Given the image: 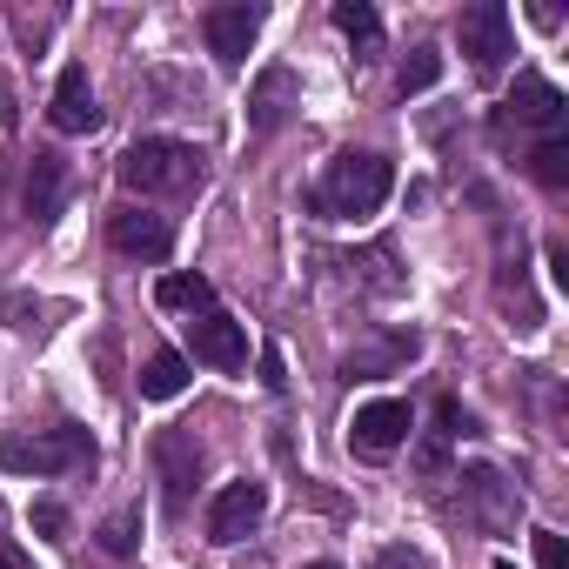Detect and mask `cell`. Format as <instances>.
<instances>
[{
    "mask_svg": "<svg viewBox=\"0 0 569 569\" xmlns=\"http://www.w3.org/2000/svg\"><path fill=\"white\" fill-rule=\"evenodd\" d=\"M81 462H94V442L74 422L14 429L8 442H0V469H14V476H61V469H81Z\"/></svg>",
    "mask_w": 569,
    "mask_h": 569,
    "instance_id": "obj_3",
    "label": "cell"
},
{
    "mask_svg": "<svg viewBox=\"0 0 569 569\" xmlns=\"http://www.w3.org/2000/svg\"><path fill=\"white\" fill-rule=\"evenodd\" d=\"M8 316H14V329H21V336H34V329H41V322H34V316H41V302H28V296H14V302H8Z\"/></svg>",
    "mask_w": 569,
    "mask_h": 569,
    "instance_id": "obj_25",
    "label": "cell"
},
{
    "mask_svg": "<svg viewBox=\"0 0 569 569\" xmlns=\"http://www.w3.org/2000/svg\"><path fill=\"white\" fill-rule=\"evenodd\" d=\"M529 174H536L542 188H569V141H562V134L536 141V154H529Z\"/></svg>",
    "mask_w": 569,
    "mask_h": 569,
    "instance_id": "obj_20",
    "label": "cell"
},
{
    "mask_svg": "<svg viewBox=\"0 0 569 569\" xmlns=\"http://www.w3.org/2000/svg\"><path fill=\"white\" fill-rule=\"evenodd\" d=\"M61 201H68V161L48 148V154H34V168H28L21 208H28V221H34V228H48V221L61 214Z\"/></svg>",
    "mask_w": 569,
    "mask_h": 569,
    "instance_id": "obj_11",
    "label": "cell"
},
{
    "mask_svg": "<svg viewBox=\"0 0 569 569\" xmlns=\"http://www.w3.org/2000/svg\"><path fill=\"white\" fill-rule=\"evenodd\" d=\"M154 302L201 316V309H214V281H208V274H161V281H154Z\"/></svg>",
    "mask_w": 569,
    "mask_h": 569,
    "instance_id": "obj_18",
    "label": "cell"
},
{
    "mask_svg": "<svg viewBox=\"0 0 569 569\" xmlns=\"http://www.w3.org/2000/svg\"><path fill=\"white\" fill-rule=\"evenodd\" d=\"M201 28H208V54L221 68H241L248 48H254V34H261V8H254V0H228V8H208Z\"/></svg>",
    "mask_w": 569,
    "mask_h": 569,
    "instance_id": "obj_8",
    "label": "cell"
},
{
    "mask_svg": "<svg viewBox=\"0 0 569 569\" xmlns=\"http://www.w3.org/2000/svg\"><path fill=\"white\" fill-rule=\"evenodd\" d=\"M134 542H141V509H114V516L101 522V549H108V556H128Z\"/></svg>",
    "mask_w": 569,
    "mask_h": 569,
    "instance_id": "obj_22",
    "label": "cell"
},
{
    "mask_svg": "<svg viewBox=\"0 0 569 569\" xmlns=\"http://www.w3.org/2000/svg\"><path fill=\"white\" fill-rule=\"evenodd\" d=\"M261 516H268V482H254V476L221 482L214 502H208V536H214V542H241Z\"/></svg>",
    "mask_w": 569,
    "mask_h": 569,
    "instance_id": "obj_6",
    "label": "cell"
},
{
    "mask_svg": "<svg viewBox=\"0 0 569 569\" xmlns=\"http://www.w3.org/2000/svg\"><path fill=\"white\" fill-rule=\"evenodd\" d=\"M0 569H34V562H28V556H21L14 542H0Z\"/></svg>",
    "mask_w": 569,
    "mask_h": 569,
    "instance_id": "obj_26",
    "label": "cell"
},
{
    "mask_svg": "<svg viewBox=\"0 0 569 569\" xmlns=\"http://www.w3.org/2000/svg\"><path fill=\"white\" fill-rule=\"evenodd\" d=\"M154 462H161V482H168V509H181V502H188V482H194V469H201V449H194V436L168 429V436L154 442Z\"/></svg>",
    "mask_w": 569,
    "mask_h": 569,
    "instance_id": "obj_15",
    "label": "cell"
},
{
    "mask_svg": "<svg viewBox=\"0 0 569 569\" xmlns=\"http://www.w3.org/2000/svg\"><path fill=\"white\" fill-rule=\"evenodd\" d=\"M188 349H194V362H208V369H241V362H248V336H241V322L221 316V309L188 316Z\"/></svg>",
    "mask_w": 569,
    "mask_h": 569,
    "instance_id": "obj_10",
    "label": "cell"
},
{
    "mask_svg": "<svg viewBox=\"0 0 569 569\" xmlns=\"http://www.w3.org/2000/svg\"><path fill=\"white\" fill-rule=\"evenodd\" d=\"M456 482H462V496L476 502V522H489V529L516 522V496L502 489V476H496V469H462Z\"/></svg>",
    "mask_w": 569,
    "mask_h": 569,
    "instance_id": "obj_16",
    "label": "cell"
},
{
    "mask_svg": "<svg viewBox=\"0 0 569 569\" xmlns=\"http://www.w3.org/2000/svg\"><path fill=\"white\" fill-rule=\"evenodd\" d=\"M54 128H61V134H88V128H101V108H94L88 68H61V81H54Z\"/></svg>",
    "mask_w": 569,
    "mask_h": 569,
    "instance_id": "obj_12",
    "label": "cell"
},
{
    "mask_svg": "<svg viewBox=\"0 0 569 569\" xmlns=\"http://www.w3.org/2000/svg\"><path fill=\"white\" fill-rule=\"evenodd\" d=\"M302 569H342V562H302Z\"/></svg>",
    "mask_w": 569,
    "mask_h": 569,
    "instance_id": "obj_29",
    "label": "cell"
},
{
    "mask_svg": "<svg viewBox=\"0 0 569 569\" xmlns=\"http://www.w3.org/2000/svg\"><path fill=\"white\" fill-rule=\"evenodd\" d=\"M529 542H536V562L542 569H562V536L556 529H529Z\"/></svg>",
    "mask_w": 569,
    "mask_h": 569,
    "instance_id": "obj_23",
    "label": "cell"
},
{
    "mask_svg": "<svg viewBox=\"0 0 569 569\" xmlns=\"http://www.w3.org/2000/svg\"><path fill=\"white\" fill-rule=\"evenodd\" d=\"M108 241H114L121 254H134V261H168L174 228H168V214H154V208H114V214H108Z\"/></svg>",
    "mask_w": 569,
    "mask_h": 569,
    "instance_id": "obj_9",
    "label": "cell"
},
{
    "mask_svg": "<svg viewBox=\"0 0 569 569\" xmlns=\"http://www.w3.org/2000/svg\"><path fill=\"white\" fill-rule=\"evenodd\" d=\"M389 188H396V168L382 161V154H336L329 168H322V188H316V208L329 214V221H362V214H376L382 201H389Z\"/></svg>",
    "mask_w": 569,
    "mask_h": 569,
    "instance_id": "obj_2",
    "label": "cell"
},
{
    "mask_svg": "<svg viewBox=\"0 0 569 569\" xmlns=\"http://www.w3.org/2000/svg\"><path fill=\"white\" fill-rule=\"evenodd\" d=\"M34 529H41V536H61V529H68V509H61V502H34Z\"/></svg>",
    "mask_w": 569,
    "mask_h": 569,
    "instance_id": "obj_24",
    "label": "cell"
},
{
    "mask_svg": "<svg viewBox=\"0 0 569 569\" xmlns=\"http://www.w3.org/2000/svg\"><path fill=\"white\" fill-rule=\"evenodd\" d=\"M382 569H416V556H402V549H389V556H382Z\"/></svg>",
    "mask_w": 569,
    "mask_h": 569,
    "instance_id": "obj_27",
    "label": "cell"
},
{
    "mask_svg": "<svg viewBox=\"0 0 569 569\" xmlns=\"http://www.w3.org/2000/svg\"><path fill=\"white\" fill-rule=\"evenodd\" d=\"M0 214H8V174H0Z\"/></svg>",
    "mask_w": 569,
    "mask_h": 569,
    "instance_id": "obj_28",
    "label": "cell"
},
{
    "mask_svg": "<svg viewBox=\"0 0 569 569\" xmlns=\"http://www.w3.org/2000/svg\"><path fill=\"white\" fill-rule=\"evenodd\" d=\"M422 349V336L416 329H402V336H389V342H369V349H349L342 356V376L349 382H376V376H389V369H402L409 356Z\"/></svg>",
    "mask_w": 569,
    "mask_h": 569,
    "instance_id": "obj_14",
    "label": "cell"
},
{
    "mask_svg": "<svg viewBox=\"0 0 569 569\" xmlns=\"http://www.w3.org/2000/svg\"><path fill=\"white\" fill-rule=\"evenodd\" d=\"M336 28H342L362 54H376V48H382V14L369 8V0H336Z\"/></svg>",
    "mask_w": 569,
    "mask_h": 569,
    "instance_id": "obj_19",
    "label": "cell"
},
{
    "mask_svg": "<svg viewBox=\"0 0 569 569\" xmlns=\"http://www.w3.org/2000/svg\"><path fill=\"white\" fill-rule=\"evenodd\" d=\"M409 429H416V409L396 402V396H382V402H362V409H356V422H349V449H356L362 462H389V456L409 442Z\"/></svg>",
    "mask_w": 569,
    "mask_h": 569,
    "instance_id": "obj_5",
    "label": "cell"
},
{
    "mask_svg": "<svg viewBox=\"0 0 569 569\" xmlns=\"http://www.w3.org/2000/svg\"><path fill=\"white\" fill-rule=\"evenodd\" d=\"M509 121L542 128V141H549V134H562L569 101H562V88H556V81H542V74H516V88H509V101H502V128H509Z\"/></svg>",
    "mask_w": 569,
    "mask_h": 569,
    "instance_id": "obj_7",
    "label": "cell"
},
{
    "mask_svg": "<svg viewBox=\"0 0 569 569\" xmlns=\"http://www.w3.org/2000/svg\"><path fill=\"white\" fill-rule=\"evenodd\" d=\"M436 74H442V54H436V48H416V54L396 68V88H402V94H422V88H436Z\"/></svg>",
    "mask_w": 569,
    "mask_h": 569,
    "instance_id": "obj_21",
    "label": "cell"
},
{
    "mask_svg": "<svg viewBox=\"0 0 569 569\" xmlns=\"http://www.w3.org/2000/svg\"><path fill=\"white\" fill-rule=\"evenodd\" d=\"M456 41H462V54H469L482 74H496V68L516 54L509 8H502V0H476V8H462V14H456Z\"/></svg>",
    "mask_w": 569,
    "mask_h": 569,
    "instance_id": "obj_4",
    "label": "cell"
},
{
    "mask_svg": "<svg viewBox=\"0 0 569 569\" xmlns=\"http://www.w3.org/2000/svg\"><path fill=\"white\" fill-rule=\"evenodd\" d=\"M289 108H296V74L289 68H268L254 81V94H248V128L254 134H274L281 121H289Z\"/></svg>",
    "mask_w": 569,
    "mask_h": 569,
    "instance_id": "obj_13",
    "label": "cell"
},
{
    "mask_svg": "<svg viewBox=\"0 0 569 569\" xmlns=\"http://www.w3.org/2000/svg\"><path fill=\"white\" fill-rule=\"evenodd\" d=\"M134 382H141V396H148V402H174V396L188 389V356L154 349V356L141 362V376H134Z\"/></svg>",
    "mask_w": 569,
    "mask_h": 569,
    "instance_id": "obj_17",
    "label": "cell"
},
{
    "mask_svg": "<svg viewBox=\"0 0 569 569\" xmlns=\"http://www.w3.org/2000/svg\"><path fill=\"white\" fill-rule=\"evenodd\" d=\"M201 181H208L201 148H188L174 134H148L121 154V188H134V194H194Z\"/></svg>",
    "mask_w": 569,
    "mask_h": 569,
    "instance_id": "obj_1",
    "label": "cell"
},
{
    "mask_svg": "<svg viewBox=\"0 0 569 569\" xmlns=\"http://www.w3.org/2000/svg\"><path fill=\"white\" fill-rule=\"evenodd\" d=\"M496 569H516V562H509V556H496Z\"/></svg>",
    "mask_w": 569,
    "mask_h": 569,
    "instance_id": "obj_30",
    "label": "cell"
}]
</instances>
